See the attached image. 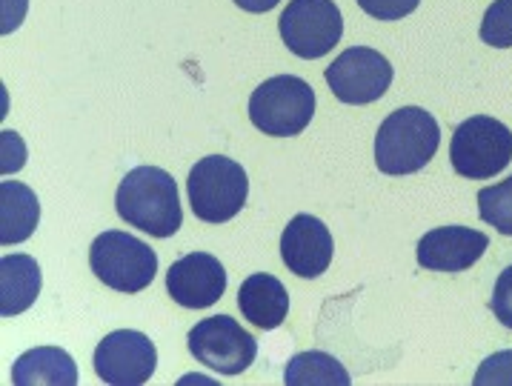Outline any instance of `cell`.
Listing matches in <instances>:
<instances>
[{
  "instance_id": "cell-3",
  "label": "cell",
  "mask_w": 512,
  "mask_h": 386,
  "mask_svg": "<svg viewBox=\"0 0 512 386\" xmlns=\"http://www.w3.org/2000/svg\"><path fill=\"white\" fill-rule=\"evenodd\" d=\"M186 195L198 221L226 224L244 209L249 178L238 161L226 155H206L189 169Z\"/></svg>"
},
{
  "instance_id": "cell-7",
  "label": "cell",
  "mask_w": 512,
  "mask_h": 386,
  "mask_svg": "<svg viewBox=\"0 0 512 386\" xmlns=\"http://www.w3.org/2000/svg\"><path fill=\"white\" fill-rule=\"evenodd\" d=\"M281 41L292 55L318 61L344 35V18L335 0H289L278 18Z\"/></svg>"
},
{
  "instance_id": "cell-1",
  "label": "cell",
  "mask_w": 512,
  "mask_h": 386,
  "mask_svg": "<svg viewBox=\"0 0 512 386\" xmlns=\"http://www.w3.org/2000/svg\"><path fill=\"white\" fill-rule=\"evenodd\" d=\"M115 212L152 238H172L184 224L178 183L161 166H135L126 172L115 192Z\"/></svg>"
},
{
  "instance_id": "cell-14",
  "label": "cell",
  "mask_w": 512,
  "mask_h": 386,
  "mask_svg": "<svg viewBox=\"0 0 512 386\" xmlns=\"http://www.w3.org/2000/svg\"><path fill=\"white\" fill-rule=\"evenodd\" d=\"M238 309L258 329H278L289 315V292L275 275L255 272L238 289Z\"/></svg>"
},
{
  "instance_id": "cell-6",
  "label": "cell",
  "mask_w": 512,
  "mask_h": 386,
  "mask_svg": "<svg viewBox=\"0 0 512 386\" xmlns=\"http://www.w3.org/2000/svg\"><path fill=\"white\" fill-rule=\"evenodd\" d=\"M450 161L467 181L495 178L512 163V132L490 115L467 118L452 132Z\"/></svg>"
},
{
  "instance_id": "cell-22",
  "label": "cell",
  "mask_w": 512,
  "mask_h": 386,
  "mask_svg": "<svg viewBox=\"0 0 512 386\" xmlns=\"http://www.w3.org/2000/svg\"><path fill=\"white\" fill-rule=\"evenodd\" d=\"M358 6L375 21H401L421 6V0H358Z\"/></svg>"
},
{
  "instance_id": "cell-25",
  "label": "cell",
  "mask_w": 512,
  "mask_h": 386,
  "mask_svg": "<svg viewBox=\"0 0 512 386\" xmlns=\"http://www.w3.org/2000/svg\"><path fill=\"white\" fill-rule=\"evenodd\" d=\"M29 0H3V12H0V32L12 35L26 18Z\"/></svg>"
},
{
  "instance_id": "cell-16",
  "label": "cell",
  "mask_w": 512,
  "mask_h": 386,
  "mask_svg": "<svg viewBox=\"0 0 512 386\" xmlns=\"http://www.w3.org/2000/svg\"><path fill=\"white\" fill-rule=\"evenodd\" d=\"M41 266L32 255L0 258V315L15 318L26 312L41 295Z\"/></svg>"
},
{
  "instance_id": "cell-2",
  "label": "cell",
  "mask_w": 512,
  "mask_h": 386,
  "mask_svg": "<svg viewBox=\"0 0 512 386\" xmlns=\"http://www.w3.org/2000/svg\"><path fill=\"white\" fill-rule=\"evenodd\" d=\"M441 129L427 109L401 106L384 118L375 135V166L384 175L421 172L435 158Z\"/></svg>"
},
{
  "instance_id": "cell-10",
  "label": "cell",
  "mask_w": 512,
  "mask_h": 386,
  "mask_svg": "<svg viewBox=\"0 0 512 386\" xmlns=\"http://www.w3.org/2000/svg\"><path fill=\"white\" fill-rule=\"evenodd\" d=\"M95 375L109 386H141L155 375L158 349L135 329H118L95 346Z\"/></svg>"
},
{
  "instance_id": "cell-20",
  "label": "cell",
  "mask_w": 512,
  "mask_h": 386,
  "mask_svg": "<svg viewBox=\"0 0 512 386\" xmlns=\"http://www.w3.org/2000/svg\"><path fill=\"white\" fill-rule=\"evenodd\" d=\"M481 41L492 49H512V0H495L484 12Z\"/></svg>"
},
{
  "instance_id": "cell-4",
  "label": "cell",
  "mask_w": 512,
  "mask_h": 386,
  "mask_svg": "<svg viewBox=\"0 0 512 386\" xmlns=\"http://www.w3.org/2000/svg\"><path fill=\"white\" fill-rule=\"evenodd\" d=\"M89 266L101 284L115 292L135 295L155 281L158 255L141 238L121 229H106L89 246Z\"/></svg>"
},
{
  "instance_id": "cell-24",
  "label": "cell",
  "mask_w": 512,
  "mask_h": 386,
  "mask_svg": "<svg viewBox=\"0 0 512 386\" xmlns=\"http://www.w3.org/2000/svg\"><path fill=\"white\" fill-rule=\"evenodd\" d=\"M0 141H3L0 172H3V178H9V175L21 172L23 163H26V143H23L21 135L12 132V129H3V132H0Z\"/></svg>"
},
{
  "instance_id": "cell-12",
  "label": "cell",
  "mask_w": 512,
  "mask_h": 386,
  "mask_svg": "<svg viewBox=\"0 0 512 386\" xmlns=\"http://www.w3.org/2000/svg\"><path fill=\"white\" fill-rule=\"evenodd\" d=\"M487 246L490 238L472 226H438L418 241L415 258L430 272H464L481 261Z\"/></svg>"
},
{
  "instance_id": "cell-8",
  "label": "cell",
  "mask_w": 512,
  "mask_h": 386,
  "mask_svg": "<svg viewBox=\"0 0 512 386\" xmlns=\"http://www.w3.org/2000/svg\"><path fill=\"white\" fill-rule=\"evenodd\" d=\"M192 358L218 375H241L258 358V341L229 315H212L189 329Z\"/></svg>"
},
{
  "instance_id": "cell-19",
  "label": "cell",
  "mask_w": 512,
  "mask_h": 386,
  "mask_svg": "<svg viewBox=\"0 0 512 386\" xmlns=\"http://www.w3.org/2000/svg\"><path fill=\"white\" fill-rule=\"evenodd\" d=\"M478 215L495 232L512 238V175L478 192Z\"/></svg>"
},
{
  "instance_id": "cell-17",
  "label": "cell",
  "mask_w": 512,
  "mask_h": 386,
  "mask_svg": "<svg viewBox=\"0 0 512 386\" xmlns=\"http://www.w3.org/2000/svg\"><path fill=\"white\" fill-rule=\"evenodd\" d=\"M41 221L38 195L26 183L3 178L0 183V244H23Z\"/></svg>"
},
{
  "instance_id": "cell-5",
  "label": "cell",
  "mask_w": 512,
  "mask_h": 386,
  "mask_svg": "<svg viewBox=\"0 0 512 386\" xmlns=\"http://www.w3.org/2000/svg\"><path fill=\"white\" fill-rule=\"evenodd\" d=\"M315 115V92L304 78L275 75L249 98V121L269 138L301 135Z\"/></svg>"
},
{
  "instance_id": "cell-9",
  "label": "cell",
  "mask_w": 512,
  "mask_h": 386,
  "mask_svg": "<svg viewBox=\"0 0 512 386\" xmlns=\"http://www.w3.org/2000/svg\"><path fill=\"white\" fill-rule=\"evenodd\" d=\"M392 63L369 46H349L324 72L332 95L349 106L381 101L392 86Z\"/></svg>"
},
{
  "instance_id": "cell-21",
  "label": "cell",
  "mask_w": 512,
  "mask_h": 386,
  "mask_svg": "<svg viewBox=\"0 0 512 386\" xmlns=\"http://www.w3.org/2000/svg\"><path fill=\"white\" fill-rule=\"evenodd\" d=\"M478 386H512V349L495 352L487 361H481L475 372Z\"/></svg>"
},
{
  "instance_id": "cell-11",
  "label": "cell",
  "mask_w": 512,
  "mask_h": 386,
  "mask_svg": "<svg viewBox=\"0 0 512 386\" xmlns=\"http://www.w3.org/2000/svg\"><path fill=\"white\" fill-rule=\"evenodd\" d=\"M166 292L184 309H206L226 292L224 264L209 252H189L166 272Z\"/></svg>"
},
{
  "instance_id": "cell-26",
  "label": "cell",
  "mask_w": 512,
  "mask_h": 386,
  "mask_svg": "<svg viewBox=\"0 0 512 386\" xmlns=\"http://www.w3.org/2000/svg\"><path fill=\"white\" fill-rule=\"evenodd\" d=\"M238 9L244 12H252V15H261V12H272L281 0H235Z\"/></svg>"
},
{
  "instance_id": "cell-18",
  "label": "cell",
  "mask_w": 512,
  "mask_h": 386,
  "mask_svg": "<svg viewBox=\"0 0 512 386\" xmlns=\"http://www.w3.org/2000/svg\"><path fill=\"white\" fill-rule=\"evenodd\" d=\"M349 372L338 358L327 352H301L287 364L284 384L287 386H349Z\"/></svg>"
},
{
  "instance_id": "cell-15",
  "label": "cell",
  "mask_w": 512,
  "mask_h": 386,
  "mask_svg": "<svg viewBox=\"0 0 512 386\" xmlns=\"http://www.w3.org/2000/svg\"><path fill=\"white\" fill-rule=\"evenodd\" d=\"M78 381V364L61 346H35L12 364L15 386H75Z\"/></svg>"
},
{
  "instance_id": "cell-13",
  "label": "cell",
  "mask_w": 512,
  "mask_h": 386,
  "mask_svg": "<svg viewBox=\"0 0 512 386\" xmlns=\"http://www.w3.org/2000/svg\"><path fill=\"white\" fill-rule=\"evenodd\" d=\"M332 235L315 215H295L281 235V261L298 278H321L332 264Z\"/></svg>"
},
{
  "instance_id": "cell-23",
  "label": "cell",
  "mask_w": 512,
  "mask_h": 386,
  "mask_svg": "<svg viewBox=\"0 0 512 386\" xmlns=\"http://www.w3.org/2000/svg\"><path fill=\"white\" fill-rule=\"evenodd\" d=\"M492 315L498 318V324L512 329V266H507L498 281H495V289H492L490 298Z\"/></svg>"
}]
</instances>
